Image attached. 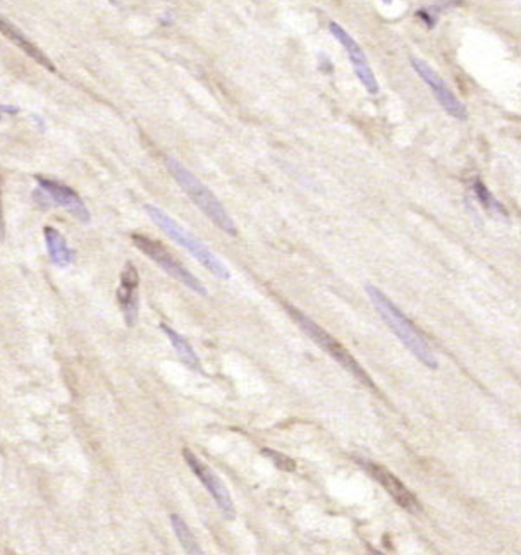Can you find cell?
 <instances>
[{
    "mask_svg": "<svg viewBox=\"0 0 521 555\" xmlns=\"http://www.w3.org/2000/svg\"><path fill=\"white\" fill-rule=\"evenodd\" d=\"M475 192H477L478 199H480V202L483 203V205L487 206V209H490V210H499V211H502V213H504V210H502V206L499 205V203L496 202V199H494V196L490 195L489 191H487V188L483 186L480 181H477V183H475Z\"/></svg>",
    "mask_w": 521,
    "mask_h": 555,
    "instance_id": "obj_17",
    "label": "cell"
},
{
    "mask_svg": "<svg viewBox=\"0 0 521 555\" xmlns=\"http://www.w3.org/2000/svg\"><path fill=\"white\" fill-rule=\"evenodd\" d=\"M411 66L413 69L417 71V74L424 79V83L432 90L433 97L437 98V101L440 104V107L447 112L449 115L454 117V119H466L468 112L464 108V105L458 100V97L451 92V88L447 86V83L444 81L443 78L437 74V71L433 69L430 64H426L425 60L418 59V57H410Z\"/></svg>",
    "mask_w": 521,
    "mask_h": 555,
    "instance_id": "obj_8",
    "label": "cell"
},
{
    "mask_svg": "<svg viewBox=\"0 0 521 555\" xmlns=\"http://www.w3.org/2000/svg\"><path fill=\"white\" fill-rule=\"evenodd\" d=\"M0 119H2V115H0Z\"/></svg>",
    "mask_w": 521,
    "mask_h": 555,
    "instance_id": "obj_20",
    "label": "cell"
},
{
    "mask_svg": "<svg viewBox=\"0 0 521 555\" xmlns=\"http://www.w3.org/2000/svg\"><path fill=\"white\" fill-rule=\"evenodd\" d=\"M328 31L332 33L335 40L342 45V48L346 50L347 57L351 60V66H353L354 74L356 78L360 79L361 85L365 86V90L370 93V95H377L379 93V83H377L375 74H373L372 67H370L367 55L365 52L361 50L360 45L356 43V40L342 28L341 24H338L335 21L328 22Z\"/></svg>",
    "mask_w": 521,
    "mask_h": 555,
    "instance_id": "obj_7",
    "label": "cell"
},
{
    "mask_svg": "<svg viewBox=\"0 0 521 555\" xmlns=\"http://www.w3.org/2000/svg\"><path fill=\"white\" fill-rule=\"evenodd\" d=\"M160 328H162V332H164V334L169 337V341H171V344L174 349H176V353L179 354L181 361H183L188 368L193 370V372L203 373V366H202V363H200L198 354L195 353L193 346L188 342V339L184 337V335H181L179 332L174 330L172 327L165 325V323H160Z\"/></svg>",
    "mask_w": 521,
    "mask_h": 555,
    "instance_id": "obj_14",
    "label": "cell"
},
{
    "mask_svg": "<svg viewBox=\"0 0 521 555\" xmlns=\"http://www.w3.org/2000/svg\"><path fill=\"white\" fill-rule=\"evenodd\" d=\"M6 241V220H4V209H2V188H0V243Z\"/></svg>",
    "mask_w": 521,
    "mask_h": 555,
    "instance_id": "obj_18",
    "label": "cell"
},
{
    "mask_svg": "<svg viewBox=\"0 0 521 555\" xmlns=\"http://www.w3.org/2000/svg\"><path fill=\"white\" fill-rule=\"evenodd\" d=\"M109 2L114 3V6H117V3H119V0H109Z\"/></svg>",
    "mask_w": 521,
    "mask_h": 555,
    "instance_id": "obj_19",
    "label": "cell"
},
{
    "mask_svg": "<svg viewBox=\"0 0 521 555\" xmlns=\"http://www.w3.org/2000/svg\"><path fill=\"white\" fill-rule=\"evenodd\" d=\"M165 167L169 169V172H171V176L176 179V183L183 188V191L190 196L191 202H193L218 229L224 230V232L229 234V236H237L236 224H234L232 218L229 217V213L225 211L224 206H222V203L218 202L217 196H215L214 192L195 176V174H191L179 160H176V158L172 157L165 158Z\"/></svg>",
    "mask_w": 521,
    "mask_h": 555,
    "instance_id": "obj_2",
    "label": "cell"
},
{
    "mask_svg": "<svg viewBox=\"0 0 521 555\" xmlns=\"http://www.w3.org/2000/svg\"><path fill=\"white\" fill-rule=\"evenodd\" d=\"M131 241H133V244L139 249V251L145 253V255L148 256L152 262L157 263L165 274H169L171 277L176 279V281H179L181 284L186 286L188 289L200 294V296H207V294H209L207 293V289L203 288L202 282H200L198 279H196L195 275L183 265V263L177 262V260L172 256V253L162 246L158 241L150 239V237L143 236V234H131Z\"/></svg>",
    "mask_w": 521,
    "mask_h": 555,
    "instance_id": "obj_5",
    "label": "cell"
},
{
    "mask_svg": "<svg viewBox=\"0 0 521 555\" xmlns=\"http://www.w3.org/2000/svg\"><path fill=\"white\" fill-rule=\"evenodd\" d=\"M171 524H172L174 533H176L177 540H179V545L183 547L188 554H196V555L203 554L202 547L198 545V542H196L193 533H191L190 526L184 523L183 517H181L179 514H171Z\"/></svg>",
    "mask_w": 521,
    "mask_h": 555,
    "instance_id": "obj_15",
    "label": "cell"
},
{
    "mask_svg": "<svg viewBox=\"0 0 521 555\" xmlns=\"http://www.w3.org/2000/svg\"><path fill=\"white\" fill-rule=\"evenodd\" d=\"M183 456L184 461L188 463V466H190L191 471L195 473V477L200 479V483H202L203 486H205L207 492L212 496L218 511L222 512V516H224L228 521H234L236 511H234L231 493H229L228 486L224 485V482H222V479L215 475L212 468H210L209 464L203 463L193 451H190V449H183Z\"/></svg>",
    "mask_w": 521,
    "mask_h": 555,
    "instance_id": "obj_6",
    "label": "cell"
},
{
    "mask_svg": "<svg viewBox=\"0 0 521 555\" xmlns=\"http://www.w3.org/2000/svg\"><path fill=\"white\" fill-rule=\"evenodd\" d=\"M288 311L289 315L293 316L294 322L300 325L301 330H303L305 334H307L308 337L324 351V353H327L332 360L338 361L346 372H349L354 379L360 380V382L367 385L368 388H375V385H373L372 380H370L367 372H365V370L360 366V363L351 356L349 351H347L341 342L335 341L327 330H324L322 327L317 325L312 318H308V316L305 315V313H301L300 309H296L294 307H288Z\"/></svg>",
    "mask_w": 521,
    "mask_h": 555,
    "instance_id": "obj_4",
    "label": "cell"
},
{
    "mask_svg": "<svg viewBox=\"0 0 521 555\" xmlns=\"http://www.w3.org/2000/svg\"><path fill=\"white\" fill-rule=\"evenodd\" d=\"M263 456L265 458H269L272 463L275 464V466L279 468V470L282 471H294L296 470V464H294V461L288 458L286 454H282V452H277V451H272V449H263Z\"/></svg>",
    "mask_w": 521,
    "mask_h": 555,
    "instance_id": "obj_16",
    "label": "cell"
},
{
    "mask_svg": "<svg viewBox=\"0 0 521 555\" xmlns=\"http://www.w3.org/2000/svg\"><path fill=\"white\" fill-rule=\"evenodd\" d=\"M35 179L36 183H39L40 190L47 195V198L50 199V202H54L55 205L66 209L69 213H73L79 222H83V224H88L92 215H90V210L86 209L81 196H79L73 188L66 186V184L59 183V181L47 179V177H41V176H36Z\"/></svg>",
    "mask_w": 521,
    "mask_h": 555,
    "instance_id": "obj_9",
    "label": "cell"
},
{
    "mask_svg": "<svg viewBox=\"0 0 521 555\" xmlns=\"http://www.w3.org/2000/svg\"><path fill=\"white\" fill-rule=\"evenodd\" d=\"M0 33H2L7 40L13 41V43L16 45L20 50L25 52L29 59H33L36 64H40L41 67H45V69L50 71V73H57V69H55V66L52 64V60L48 59L47 55H45L43 52H41L20 28H18V26H14L9 20H6L2 14H0Z\"/></svg>",
    "mask_w": 521,
    "mask_h": 555,
    "instance_id": "obj_12",
    "label": "cell"
},
{
    "mask_svg": "<svg viewBox=\"0 0 521 555\" xmlns=\"http://www.w3.org/2000/svg\"><path fill=\"white\" fill-rule=\"evenodd\" d=\"M361 464H363L365 470L368 471L370 477L375 479V482L379 483V485L382 486L389 496L394 498L403 509H406V511L410 512H417L418 509H420V504H418L415 493L411 492V490L408 489L405 483L396 477V475H392L387 468L380 466V464L375 463H368V461H361Z\"/></svg>",
    "mask_w": 521,
    "mask_h": 555,
    "instance_id": "obj_10",
    "label": "cell"
},
{
    "mask_svg": "<svg viewBox=\"0 0 521 555\" xmlns=\"http://www.w3.org/2000/svg\"><path fill=\"white\" fill-rule=\"evenodd\" d=\"M145 211L158 227L164 230L171 239L176 241L177 244H181L188 253H191L210 274L215 275L217 279H224V281H228L231 277L228 267L221 262V258L215 255L212 249L207 246V244H203L193 234L188 232L183 225L177 224L171 215H167L164 210H160L155 205H145Z\"/></svg>",
    "mask_w": 521,
    "mask_h": 555,
    "instance_id": "obj_3",
    "label": "cell"
},
{
    "mask_svg": "<svg viewBox=\"0 0 521 555\" xmlns=\"http://www.w3.org/2000/svg\"><path fill=\"white\" fill-rule=\"evenodd\" d=\"M138 284L139 275L131 262L126 263L120 274V286L117 289V300L123 308L127 327H133L138 320Z\"/></svg>",
    "mask_w": 521,
    "mask_h": 555,
    "instance_id": "obj_11",
    "label": "cell"
},
{
    "mask_svg": "<svg viewBox=\"0 0 521 555\" xmlns=\"http://www.w3.org/2000/svg\"><path fill=\"white\" fill-rule=\"evenodd\" d=\"M43 236H45L47 251H48V256H50L52 263L57 267H69L71 263L74 262V256H76V253L69 248L66 237H64L57 229L48 227V225L43 229Z\"/></svg>",
    "mask_w": 521,
    "mask_h": 555,
    "instance_id": "obj_13",
    "label": "cell"
},
{
    "mask_svg": "<svg viewBox=\"0 0 521 555\" xmlns=\"http://www.w3.org/2000/svg\"><path fill=\"white\" fill-rule=\"evenodd\" d=\"M365 290H367L370 301H372L373 308L377 309L380 318H382L384 322H386V325L391 328L392 334L403 342V346H405L422 365H425L426 368L436 370L437 366H439L436 354L432 353L429 342H426V339L420 334V330H418V328L406 318L405 313L396 307L386 294H384L379 288H375V286L368 284L367 288H365Z\"/></svg>",
    "mask_w": 521,
    "mask_h": 555,
    "instance_id": "obj_1",
    "label": "cell"
}]
</instances>
